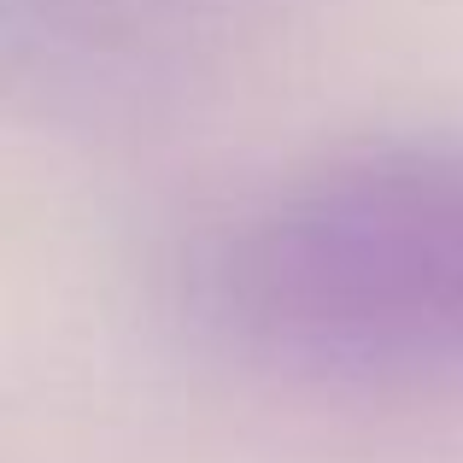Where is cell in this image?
I'll return each mask as SVG.
<instances>
[{"mask_svg": "<svg viewBox=\"0 0 463 463\" xmlns=\"http://www.w3.org/2000/svg\"><path fill=\"white\" fill-rule=\"evenodd\" d=\"M182 299L241 358L311 382H463V136L323 153L205 229Z\"/></svg>", "mask_w": 463, "mask_h": 463, "instance_id": "6da1fadb", "label": "cell"}, {"mask_svg": "<svg viewBox=\"0 0 463 463\" xmlns=\"http://www.w3.org/2000/svg\"><path fill=\"white\" fill-rule=\"evenodd\" d=\"M223 0H6V71L53 100H124L200 42Z\"/></svg>", "mask_w": 463, "mask_h": 463, "instance_id": "7a4b0ae2", "label": "cell"}]
</instances>
